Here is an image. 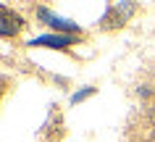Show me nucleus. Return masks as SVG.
Listing matches in <instances>:
<instances>
[{
  "instance_id": "nucleus-5",
  "label": "nucleus",
  "mask_w": 155,
  "mask_h": 142,
  "mask_svg": "<svg viewBox=\"0 0 155 142\" xmlns=\"http://www.w3.org/2000/svg\"><path fill=\"white\" fill-rule=\"evenodd\" d=\"M90 95H95V87H84V90H79V92L71 97V103H82V100H87Z\"/></svg>"
},
{
  "instance_id": "nucleus-3",
  "label": "nucleus",
  "mask_w": 155,
  "mask_h": 142,
  "mask_svg": "<svg viewBox=\"0 0 155 142\" xmlns=\"http://www.w3.org/2000/svg\"><path fill=\"white\" fill-rule=\"evenodd\" d=\"M40 18H42V21H48V24L53 26V29H58V32H71V34L76 32V34H79V26L74 24V21L55 16V13H50L48 8H40Z\"/></svg>"
},
{
  "instance_id": "nucleus-6",
  "label": "nucleus",
  "mask_w": 155,
  "mask_h": 142,
  "mask_svg": "<svg viewBox=\"0 0 155 142\" xmlns=\"http://www.w3.org/2000/svg\"><path fill=\"white\" fill-rule=\"evenodd\" d=\"M153 140H155V132H153Z\"/></svg>"
},
{
  "instance_id": "nucleus-1",
  "label": "nucleus",
  "mask_w": 155,
  "mask_h": 142,
  "mask_svg": "<svg viewBox=\"0 0 155 142\" xmlns=\"http://www.w3.org/2000/svg\"><path fill=\"white\" fill-rule=\"evenodd\" d=\"M71 42H74L71 34H42V37L29 40V45H32V48H55V50H63Z\"/></svg>"
},
{
  "instance_id": "nucleus-4",
  "label": "nucleus",
  "mask_w": 155,
  "mask_h": 142,
  "mask_svg": "<svg viewBox=\"0 0 155 142\" xmlns=\"http://www.w3.org/2000/svg\"><path fill=\"white\" fill-rule=\"evenodd\" d=\"M134 5H113V8H108V16H105V26H121V21L129 16Z\"/></svg>"
},
{
  "instance_id": "nucleus-2",
  "label": "nucleus",
  "mask_w": 155,
  "mask_h": 142,
  "mask_svg": "<svg viewBox=\"0 0 155 142\" xmlns=\"http://www.w3.org/2000/svg\"><path fill=\"white\" fill-rule=\"evenodd\" d=\"M0 18H3V24H0V34L3 37H13L24 26V18L18 16V13H11V8H5V5L0 8Z\"/></svg>"
}]
</instances>
